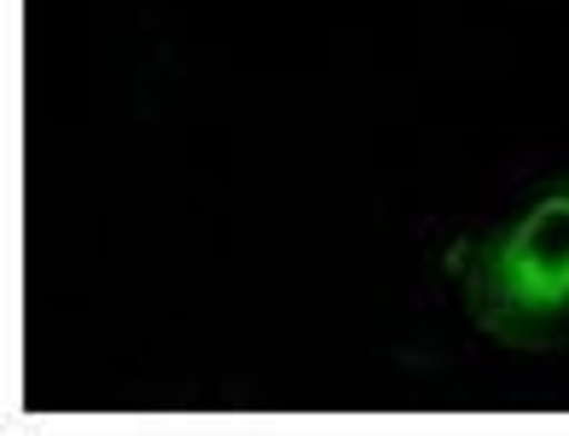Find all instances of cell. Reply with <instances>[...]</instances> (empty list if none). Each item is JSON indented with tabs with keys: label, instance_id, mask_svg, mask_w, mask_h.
Listing matches in <instances>:
<instances>
[{
	"label": "cell",
	"instance_id": "6da1fadb",
	"mask_svg": "<svg viewBox=\"0 0 569 436\" xmlns=\"http://www.w3.org/2000/svg\"><path fill=\"white\" fill-rule=\"evenodd\" d=\"M465 315L506 349H547L569 331V181L529 198L506 227L448 250Z\"/></svg>",
	"mask_w": 569,
	"mask_h": 436
}]
</instances>
